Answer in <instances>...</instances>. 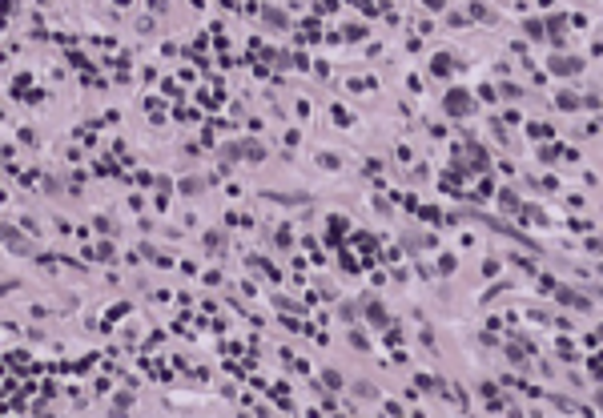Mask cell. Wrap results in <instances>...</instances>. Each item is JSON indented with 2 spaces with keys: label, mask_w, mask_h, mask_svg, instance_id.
I'll use <instances>...</instances> for the list:
<instances>
[{
  "label": "cell",
  "mask_w": 603,
  "mask_h": 418,
  "mask_svg": "<svg viewBox=\"0 0 603 418\" xmlns=\"http://www.w3.org/2000/svg\"><path fill=\"white\" fill-rule=\"evenodd\" d=\"M551 68H555L559 77H567V73H579V68H583V60H579V56H555V60H551Z\"/></svg>",
  "instance_id": "1"
},
{
  "label": "cell",
  "mask_w": 603,
  "mask_h": 418,
  "mask_svg": "<svg viewBox=\"0 0 603 418\" xmlns=\"http://www.w3.org/2000/svg\"><path fill=\"white\" fill-rule=\"evenodd\" d=\"M467 109H471V101H467V93H463V89H454V93L446 97V113H454V117H463Z\"/></svg>",
  "instance_id": "2"
},
{
  "label": "cell",
  "mask_w": 603,
  "mask_h": 418,
  "mask_svg": "<svg viewBox=\"0 0 603 418\" xmlns=\"http://www.w3.org/2000/svg\"><path fill=\"white\" fill-rule=\"evenodd\" d=\"M559 298L567 302V306H575V310H583L587 306V298H579V294H571V290H559Z\"/></svg>",
  "instance_id": "3"
},
{
  "label": "cell",
  "mask_w": 603,
  "mask_h": 418,
  "mask_svg": "<svg viewBox=\"0 0 603 418\" xmlns=\"http://www.w3.org/2000/svg\"><path fill=\"white\" fill-rule=\"evenodd\" d=\"M431 73H435V77H446V73H450V56H435Z\"/></svg>",
  "instance_id": "4"
}]
</instances>
